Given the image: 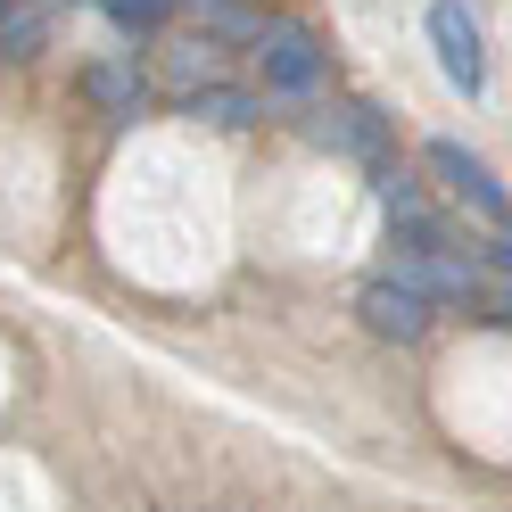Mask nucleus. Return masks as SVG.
I'll use <instances>...</instances> for the list:
<instances>
[{
	"label": "nucleus",
	"mask_w": 512,
	"mask_h": 512,
	"mask_svg": "<svg viewBox=\"0 0 512 512\" xmlns=\"http://www.w3.org/2000/svg\"><path fill=\"white\" fill-rule=\"evenodd\" d=\"M430 50H438L446 83H455L463 100H479V83H488V58H479V25H471L463 0H430Z\"/></svg>",
	"instance_id": "nucleus-1"
},
{
	"label": "nucleus",
	"mask_w": 512,
	"mask_h": 512,
	"mask_svg": "<svg viewBox=\"0 0 512 512\" xmlns=\"http://www.w3.org/2000/svg\"><path fill=\"white\" fill-rule=\"evenodd\" d=\"M356 314H364V331H380V339H397V347H413L430 331V298L422 290H405L397 273H380V281H364V298H356Z\"/></svg>",
	"instance_id": "nucleus-2"
},
{
	"label": "nucleus",
	"mask_w": 512,
	"mask_h": 512,
	"mask_svg": "<svg viewBox=\"0 0 512 512\" xmlns=\"http://www.w3.org/2000/svg\"><path fill=\"white\" fill-rule=\"evenodd\" d=\"M430 166L446 174V182H455V199L471 207V215H488L496 223V232H504V223H512V190L488 174V166H479V157L463 149V141H430Z\"/></svg>",
	"instance_id": "nucleus-3"
},
{
	"label": "nucleus",
	"mask_w": 512,
	"mask_h": 512,
	"mask_svg": "<svg viewBox=\"0 0 512 512\" xmlns=\"http://www.w3.org/2000/svg\"><path fill=\"white\" fill-rule=\"evenodd\" d=\"M265 83L290 91V100H306L323 83V50H314L306 25H265Z\"/></svg>",
	"instance_id": "nucleus-4"
},
{
	"label": "nucleus",
	"mask_w": 512,
	"mask_h": 512,
	"mask_svg": "<svg viewBox=\"0 0 512 512\" xmlns=\"http://www.w3.org/2000/svg\"><path fill=\"white\" fill-rule=\"evenodd\" d=\"M83 91H91V108H100L108 124H133L149 108V75L133 67V58H91L83 67Z\"/></svg>",
	"instance_id": "nucleus-5"
},
{
	"label": "nucleus",
	"mask_w": 512,
	"mask_h": 512,
	"mask_svg": "<svg viewBox=\"0 0 512 512\" xmlns=\"http://www.w3.org/2000/svg\"><path fill=\"white\" fill-rule=\"evenodd\" d=\"M42 42H50V0H9L0 9V58L25 67V58H42Z\"/></svg>",
	"instance_id": "nucleus-6"
},
{
	"label": "nucleus",
	"mask_w": 512,
	"mask_h": 512,
	"mask_svg": "<svg viewBox=\"0 0 512 512\" xmlns=\"http://www.w3.org/2000/svg\"><path fill=\"white\" fill-rule=\"evenodd\" d=\"M190 17H207V34L215 42H265V17L240 9V0H182Z\"/></svg>",
	"instance_id": "nucleus-7"
},
{
	"label": "nucleus",
	"mask_w": 512,
	"mask_h": 512,
	"mask_svg": "<svg viewBox=\"0 0 512 512\" xmlns=\"http://www.w3.org/2000/svg\"><path fill=\"white\" fill-rule=\"evenodd\" d=\"M190 116L223 124V133H240V124H256V100H248V91H223V83H207L199 100H190Z\"/></svg>",
	"instance_id": "nucleus-8"
},
{
	"label": "nucleus",
	"mask_w": 512,
	"mask_h": 512,
	"mask_svg": "<svg viewBox=\"0 0 512 512\" xmlns=\"http://www.w3.org/2000/svg\"><path fill=\"white\" fill-rule=\"evenodd\" d=\"M100 9H108V25H116V34H157V25H166L174 9H182V0H100Z\"/></svg>",
	"instance_id": "nucleus-9"
},
{
	"label": "nucleus",
	"mask_w": 512,
	"mask_h": 512,
	"mask_svg": "<svg viewBox=\"0 0 512 512\" xmlns=\"http://www.w3.org/2000/svg\"><path fill=\"white\" fill-rule=\"evenodd\" d=\"M174 83L199 100V91L215 83V42H182V58H174Z\"/></svg>",
	"instance_id": "nucleus-10"
},
{
	"label": "nucleus",
	"mask_w": 512,
	"mask_h": 512,
	"mask_svg": "<svg viewBox=\"0 0 512 512\" xmlns=\"http://www.w3.org/2000/svg\"><path fill=\"white\" fill-rule=\"evenodd\" d=\"M496 265H504V273H512V240H496Z\"/></svg>",
	"instance_id": "nucleus-11"
}]
</instances>
